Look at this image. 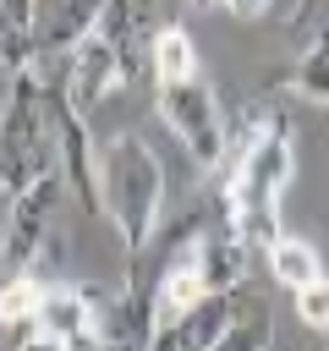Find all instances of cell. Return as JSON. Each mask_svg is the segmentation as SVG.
I'll list each match as a JSON object with an SVG mask.
<instances>
[{"label": "cell", "instance_id": "cell-10", "mask_svg": "<svg viewBox=\"0 0 329 351\" xmlns=\"http://www.w3.org/2000/svg\"><path fill=\"white\" fill-rule=\"evenodd\" d=\"M236 318H241V291H236V296H208V302L181 324V346H186V351H214V346L230 335Z\"/></svg>", "mask_w": 329, "mask_h": 351}, {"label": "cell", "instance_id": "cell-7", "mask_svg": "<svg viewBox=\"0 0 329 351\" xmlns=\"http://www.w3.org/2000/svg\"><path fill=\"white\" fill-rule=\"evenodd\" d=\"M154 324H159V335L164 329H181L203 302H208V285H203V274H197V263H192V247L159 274V285H154Z\"/></svg>", "mask_w": 329, "mask_h": 351}, {"label": "cell", "instance_id": "cell-16", "mask_svg": "<svg viewBox=\"0 0 329 351\" xmlns=\"http://www.w3.org/2000/svg\"><path fill=\"white\" fill-rule=\"evenodd\" d=\"M16 351H66V346H60V340H49V335H33V340H22Z\"/></svg>", "mask_w": 329, "mask_h": 351}, {"label": "cell", "instance_id": "cell-9", "mask_svg": "<svg viewBox=\"0 0 329 351\" xmlns=\"http://www.w3.org/2000/svg\"><path fill=\"white\" fill-rule=\"evenodd\" d=\"M148 60H154L159 88L192 82V77H197V49H192V33H186L181 22H164V27H159V38L148 44Z\"/></svg>", "mask_w": 329, "mask_h": 351}, {"label": "cell", "instance_id": "cell-6", "mask_svg": "<svg viewBox=\"0 0 329 351\" xmlns=\"http://www.w3.org/2000/svg\"><path fill=\"white\" fill-rule=\"evenodd\" d=\"M247 252H252V247H247L236 230H208V236L192 241V263H197L208 296H236V291L247 285Z\"/></svg>", "mask_w": 329, "mask_h": 351}, {"label": "cell", "instance_id": "cell-12", "mask_svg": "<svg viewBox=\"0 0 329 351\" xmlns=\"http://www.w3.org/2000/svg\"><path fill=\"white\" fill-rule=\"evenodd\" d=\"M269 340H274V318H269V307L252 296V302H241V318L230 324V335H225L214 351H269Z\"/></svg>", "mask_w": 329, "mask_h": 351}, {"label": "cell", "instance_id": "cell-14", "mask_svg": "<svg viewBox=\"0 0 329 351\" xmlns=\"http://www.w3.org/2000/svg\"><path fill=\"white\" fill-rule=\"evenodd\" d=\"M285 88H296L302 99H318V104H329V49H302L296 55V66L285 71Z\"/></svg>", "mask_w": 329, "mask_h": 351}, {"label": "cell", "instance_id": "cell-11", "mask_svg": "<svg viewBox=\"0 0 329 351\" xmlns=\"http://www.w3.org/2000/svg\"><path fill=\"white\" fill-rule=\"evenodd\" d=\"M269 269H274V280L296 296V291H307L313 280H324V269H318V252H313V241H302V236H280L274 247H269Z\"/></svg>", "mask_w": 329, "mask_h": 351}, {"label": "cell", "instance_id": "cell-15", "mask_svg": "<svg viewBox=\"0 0 329 351\" xmlns=\"http://www.w3.org/2000/svg\"><path fill=\"white\" fill-rule=\"evenodd\" d=\"M296 313L307 329H329V280H313L307 291H296Z\"/></svg>", "mask_w": 329, "mask_h": 351}, {"label": "cell", "instance_id": "cell-13", "mask_svg": "<svg viewBox=\"0 0 329 351\" xmlns=\"http://www.w3.org/2000/svg\"><path fill=\"white\" fill-rule=\"evenodd\" d=\"M44 291H49V285H38L33 274H27V280H5V296H0V318H5L11 340H16V329H22V324H33V329H38V307H44Z\"/></svg>", "mask_w": 329, "mask_h": 351}, {"label": "cell", "instance_id": "cell-8", "mask_svg": "<svg viewBox=\"0 0 329 351\" xmlns=\"http://www.w3.org/2000/svg\"><path fill=\"white\" fill-rule=\"evenodd\" d=\"M38 335L60 340V346H77L88 335H99V307L88 291L77 285H49L44 291V307H38Z\"/></svg>", "mask_w": 329, "mask_h": 351}, {"label": "cell", "instance_id": "cell-1", "mask_svg": "<svg viewBox=\"0 0 329 351\" xmlns=\"http://www.w3.org/2000/svg\"><path fill=\"white\" fill-rule=\"evenodd\" d=\"M99 203H104V219L115 225L121 247L132 258L148 252L159 214H164V170L137 132H115L99 148Z\"/></svg>", "mask_w": 329, "mask_h": 351}, {"label": "cell", "instance_id": "cell-2", "mask_svg": "<svg viewBox=\"0 0 329 351\" xmlns=\"http://www.w3.org/2000/svg\"><path fill=\"white\" fill-rule=\"evenodd\" d=\"M291 170H296V154H291V132L285 121H274L252 148L236 154V176L225 186V208H230V230L247 241V247H274L285 230H280V197L291 186Z\"/></svg>", "mask_w": 329, "mask_h": 351}, {"label": "cell", "instance_id": "cell-4", "mask_svg": "<svg viewBox=\"0 0 329 351\" xmlns=\"http://www.w3.org/2000/svg\"><path fill=\"white\" fill-rule=\"evenodd\" d=\"M132 77V49H121L104 27L66 60V82H60V93H66V104L77 110V115H88L104 93H115L121 82Z\"/></svg>", "mask_w": 329, "mask_h": 351}, {"label": "cell", "instance_id": "cell-5", "mask_svg": "<svg viewBox=\"0 0 329 351\" xmlns=\"http://www.w3.org/2000/svg\"><path fill=\"white\" fill-rule=\"evenodd\" d=\"M49 197H55V181L5 203V280H27V269L38 263V247L49 236Z\"/></svg>", "mask_w": 329, "mask_h": 351}, {"label": "cell", "instance_id": "cell-3", "mask_svg": "<svg viewBox=\"0 0 329 351\" xmlns=\"http://www.w3.org/2000/svg\"><path fill=\"white\" fill-rule=\"evenodd\" d=\"M159 115H164V126L181 137V148H186L203 170H214V165L225 159V148H230V126H225L219 99H214V88H208L203 77L159 88Z\"/></svg>", "mask_w": 329, "mask_h": 351}]
</instances>
